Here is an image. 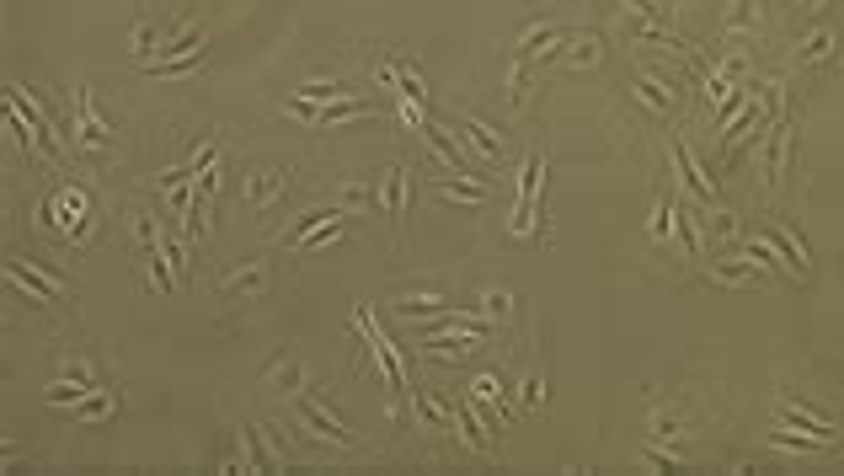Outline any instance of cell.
Returning <instances> with one entry per match:
<instances>
[{"label": "cell", "mask_w": 844, "mask_h": 476, "mask_svg": "<svg viewBox=\"0 0 844 476\" xmlns=\"http://www.w3.org/2000/svg\"><path fill=\"white\" fill-rule=\"evenodd\" d=\"M353 321H358V332L369 337V353L380 359V370H385V386H390V402L401 407V396H406V370H401V353L390 348V337L380 332V321L369 316V305H353Z\"/></svg>", "instance_id": "obj_1"}, {"label": "cell", "mask_w": 844, "mask_h": 476, "mask_svg": "<svg viewBox=\"0 0 844 476\" xmlns=\"http://www.w3.org/2000/svg\"><path fill=\"white\" fill-rule=\"evenodd\" d=\"M775 418L791 423V428H802V434H818V439H828V444L839 439L834 412H823L818 402H807V396H786V391H780V396H775Z\"/></svg>", "instance_id": "obj_2"}, {"label": "cell", "mask_w": 844, "mask_h": 476, "mask_svg": "<svg viewBox=\"0 0 844 476\" xmlns=\"http://www.w3.org/2000/svg\"><path fill=\"white\" fill-rule=\"evenodd\" d=\"M6 279L17 284L27 300H38V305H59V300H65V289H70L59 273H43V268H33V263H17V257L6 263Z\"/></svg>", "instance_id": "obj_3"}, {"label": "cell", "mask_w": 844, "mask_h": 476, "mask_svg": "<svg viewBox=\"0 0 844 476\" xmlns=\"http://www.w3.org/2000/svg\"><path fill=\"white\" fill-rule=\"evenodd\" d=\"M294 418H300V423L310 428V434H321V439L342 444V450L353 444V434H348V428H342V423H337V418H332V412H326L321 402H310V396H300V402H294Z\"/></svg>", "instance_id": "obj_4"}, {"label": "cell", "mask_w": 844, "mask_h": 476, "mask_svg": "<svg viewBox=\"0 0 844 476\" xmlns=\"http://www.w3.org/2000/svg\"><path fill=\"white\" fill-rule=\"evenodd\" d=\"M674 166H679V182H684V188H690L695 198L716 204V177H711L695 156H690V145H684V140H674Z\"/></svg>", "instance_id": "obj_5"}, {"label": "cell", "mask_w": 844, "mask_h": 476, "mask_svg": "<svg viewBox=\"0 0 844 476\" xmlns=\"http://www.w3.org/2000/svg\"><path fill=\"white\" fill-rule=\"evenodd\" d=\"M54 204H59L54 225L65 230L70 241H81V236H86V193H81V188H59V193H54Z\"/></svg>", "instance_id": "obj_6"}, {"label": "cell", "mask_w": 844, "mask_h": 476, "mask_svg": "<svg viewBox=\"0 0 844 476\" xmlns=\"http://www.w3.org/2000/svg\"><path fill=\"white\" fill-rule=\"evenodd\" d=\"M791 118H775L770 124V150H764V182H780V172H786V161H791Z\"/></svg>", "instance_id": "obj_7"}, {"label": "cell", "mask_w": 844, "mask_h": 476, "mask_svg": "<svg viewBox=\"0 0 844 476\" xmlns=\"http://www.w3.org/2000/svg\"><path fill=\"white\" fill-rule=\"evenodd\" d=\"M759 273H764V263H759L754 252H738V257H711V279H722V284H732V289H738V284H754Z\"/></svg>", "instance_id": "obj_8"}, {"label": "cell", "mask_w": 844, "mask_h": 476, "mask_svg": "<svg viewBox=\"0 0 844 476\" xmlns=\"http://www.w3.org/2000/svg\"><path fill=\"white\" fill-rule=\"evenodd\" d=\"M203 49H209V38H203L198 27H182L177 38L155 43V54L145 59V65H166V59H187V54H203Z\"/></svg>", "instance_id": "obj_9"}, {"label": "cell", "mask_w": 844, "mask_h": 476, "mask_svg": "<svg viewBox=\"0 0 844 476\" xmlns=\"http://www.w3.org/2000/svg\"><path fill=\"white\" fill-rule=\"evenodd\" d=\"M764 236H770L775 247L786 252V263H791V273H796V279H807V241L796 236V230H786L780 220H770V225H764Z\"/></svg>", "instance_id": "obj_10"}, {"label": "cell", "mask_w": 844, "mask_h": 476, "mask_svg": "<svg viewBox=\"0 0 844 476\" xmlns=\"http://www.w3.org/2000/svg\"><path fill=\"white\" fill-rule=\"evenodd\" d=\"M396 311H401L406 321H412V316H455L460 305H455V300H444V295H401V300H396Z\"/></svg>", "instance_id": "obj_11"}, {"label": "cell", "mask_w": 844, "mask_h": 476, "mask_svg": "<svg viewBox=\"0 0 844 476\" xmlns=\"http://www.w3.org/2000/svg\"><path fill=\"white\" fill-rule=\"evenodd\" d=\"M465 140L476 145V156L481 161H503V134H492L481 118H465Z\"/></svg>", "instance_id": "obj_12"}, {"label": "cell", "mask_w": 844, "mask_h": 476, "mask_svg": "<svg viewBox=\"0 0 844 476\" xmlns=\"http://www.w3.org/2000/svg\"><path fill=\"white\" fill-rule=\"evenodd\" d=\"M284 188H289V182H284V172H257V177H252V188H246V204H252V209L262 214V209H268V204H273V198L284 193Z\"/></svg>", "instance_id": "obj_13"}, {"label": "cell", "mask_w": 844, "mask_h": 476, "mask_svg": "<svg viewBox=\"0 0 844 476\" xmlns=\"http://www.w3.org/2000/svg\"><path fill=\"white\" fill-rule=\"evenodd\" d=\"M439 193L455 198V204H481V198H487V182H481V177H444Z\"/></svg>", "instance_id": "obj_14"}, {"label": "cell", "mask_w": 844, "mask_h": 476, "mask_svg": "<svg viewBox=\"0 0 844 476\" xmlns=\"http://www.w3.org/2000/svg\"><path fill=\"white\" fill-rule=\"evenodd\" d=\"M294 97L332 107V102H353V91H348V86H337V81H305V86H294Z\"/></svg>", "instance_id": "obj_15"}, {"label": "cell", "mask_w": 844, "mask_h": 476, "mask_svg": "<svg viewBox=\"0 0 844 476\" xmlns=\"http://www.w3.org/2000/svg\"><path fill=\"white\" fill-rule=\"evenodd\" d=\"M636 97H642L652 113H668V107H674V86H663L658 75H636Z\"/></svg>", "instance_id": "obj_16"}, {"label": "cell", "mask_w": 844, "mask_h": 476, "mask_svg": "<svg viewBox=\"0 0 844 476\" xmlns=\"http://www.w3.org/2000/svg\"><path fill=\"white\" fill-rule=\"evenodd\" d=\"M332 220H342V209H332V204H321V209H305V214H300V225L289 230V247H300V241L310 236V230H321V225H332Z\"/></svg>", "instance_id": "obj_17"}, {"label": "cell", "mask_w": 844, "mask_h": 476, "mask_svg": "<svg viewBox=\"0 0 844 476\" xmlns=\"http://www.w3.org/2000/svg\"><path fill=\"white\" fill-rule=\"evenodd\" d=\"M754 22H759V6H754V0H732L727 17H722V33H732V38H738V33H754Z\"/></svg>", "instance_id": "obj_18"}, {"label": "cell", "mask_w": 844, "mask_h": 476, "mask_svg": "<svg viewBox=\"0 0 844 476\" xmlns=\"http://www.w3.org/2000/svg\"><path fill=\"white\" fill-rule=\"evenodd\" d=\"M241 439H246V471H273L278 466L268 455V444H262V428H241Z\"/></svg>", "instance_id": "obj_19"}, {"label": "cell", "mask_w": 844, "mask_h": 476, "mask_svg": "<svg viewBox=\"0 0 844 476\" xmlns=\"http://www.w3.org/2000/svg\"><path fill=\"white\" fill-rule=\"evenodd\" d=\"M209 54V49H203ZM203 54H187V59H166V65H145V75H161V81H182V75L203 70Z\"/></svg>", "instance_id": "obj_20"}, {"label": "cell", "mask_w": 844, "mask_h": 476, "mask_svg": "<svg viewBox=\"0 0 844 476\" xmlns=\"http://www.w3.org/2000/svg\"><path fill=\"white\" fill-rule=\"evenodd\" d=\"M385 214L396 220L406 214V166H390V182H385Z\"/></svg>", "instance_id": "obj_21"}, {"label": "cell", "mask_w": 844, "mask_h": 476, "mask_svg": "<svg viewBox=\"0 0 844 476\" xmlns=\"http://www.w3.org/2000/svg\"><path fill=\"white\" fill-rule=\"evenodd\" d=\"M545 182V156H529L519 172V204H535V188Z\"/></svg>", "instance_id": "obj_22"}, {"label": "cell", "mask_w": 844, "mask_h": 476, "mask_svg": "<svg viewBox=\"0 0 844 476\" xmlns=\"http://www.w3.org/2000/svg\"><path fill=\"white\" fill-rule=\"evenodd\" d=\"M770 444H780V450H796V455L828 450V439H818V434H770Z\"/></svg>", "instance_id": "obj_23"}, {"label": "cell", "mask_w": 844, "mask_h": 476, "mask_svg": "<svg viewBox=\"0 0 844 476\" xmlns=\"http://www.w3.org/2000/svg\"><path fill=\"white\" fill-rule=\"evenodd\" d=\"M834 33H812L807 43H802V54H796V59H802V65H818V59H828V54H834Z\"/></svg>", "instance_id": "obj_24"}, {"label": "cell", "mask_w": 844, "mask_h": 476, "mask_svg": "<svg viewBox=\"0 0 844 476\" xmlns=\"http://www.w3.org/2000/svg\"><path fill=\"white\" fill-rule=\"evenodd\" d=\"M503 391H508V386H503L497 375H476V380H471V396H476V402H487V407H492V402L503 407Z\"/></svg>", "instance_id": "obj_25"}, {"label": "cell", "mask_w": 844, "mask_h": 476, "mask_svg": "<svg viewBox=\"0 0 844 476\" xmlns=\"http://www.w3.org/2000/svg\"><path fill=\"white\" fill-rule=\"evenodd\" d=\"M225 289H246V295H257V289H262V263H252V268H236V273L225 279Z\"/></svg>", "instance_id": "obj_26"}, {"label": "cell", "mask_w": 844, "mask_h": 476, "mask_svg": "<svg viewBox=\"0 0 844 476\" xmlns=\"http://www.w3.org/2000/svg\"><path fill=\"white\" fill-rule=\"evenodd\" d=\"M647 230L652 236H668V230H674V204H668V198H658V204H652V220H647Z\"/></svg>", "instance_id": "obj_27"}, {"label": "cell", "mask_w": 844, "mask_h": 476, "mask_svg": "<svg viewBox=\"0 0 844 476\" xmlns=\"http://www.w3.org/2000/svg\"><path fill=\"white\" fill-rule=\"evenodd\" d=\"M711 236L716 241H738V220H732L727 209H716V204H711Z\"/></svg>", "instance_id": "obj_28"}, {"label": "cell", "mask_w": 844, "mask_h": 476, "mask_svg": "<svg viewBox=\"0 0 844 476\" xmlns=\"http://www.w3.org/2000/svg\"><path fill=\"white\" fill-rule=\"evenodd\" d=\"M342 236V220H332V225H321V230H310V236L300 241L294 252H316V247H326V241H337Z\"/></svg>", "instance_id": "obj_29"}, {"label": "cell", "mask_w": 844, "mask_h": 476, "mask_svg": "<svg viewBox=\"0 0 844 476\" xmlns=\"http://www.w3.org/2000/svg\"><path fill=\"white\" fill-rule=\"evenodd\" d=\"M481 300H487V305H481V311H487L492 321L513 316V295H508V289H492V295H481Z\"/></svg>", "instance_id": "obj_30"}, {"label": "cell", "mask_w": 844, "mask_h": 476, "mask_svg": "<svg viewBox=\"0 0 844 476\" xmlns=\"http://www.w3.org/2000/svg\"><path fill=\"white\" fill-rule=\"evenodd\" d=\"M524 91H529V59H513V75H508V97H513V102H524Z\"/></svg>", "instance_id": "obj_31"}, {"label": "cell", "mask_w": 844, "mask_h": 476, "mask_svg": "<svg viewBox=\"0 0 844 476\" xmlns=\"http://www.w3.org/2000/svg\"><path fill=\"white\" fill-rule=\"evenodd\" d=\"M625 6H631L642 22H663V17H668V6H663V0H625Z\"/></svg>", "instance_id": "obj_32"}, {"label": "cell", "mask_w": 844, "mask_h": 476, "mask_svg": "<svg viewBox=\"0 0 844 476\" xmlns=\"http://www.w3.org/2000/svg\"><path fill=\"white\" fill-rule=\"evenodd\" d=\"M567 59H577V65H593V59H599V38H577V49H567Z\"/></svg>", "instance_id": "obj_33"}, {"label": "cell", "mask_w": 844, "mask_h": 476, "mask_svg": "<svg viewBox=\"0 0 844 476\" xmlns=\"http://www.w3.org/2000/svg\"><path fill=\"white\" fill-rule=\"evenodd\" d=\"M129 49H134V59H139V65L150 59V27H145V22H139L134 33H129Z\"/></svg>", "instance_id": "obj_34"}, {"label": "cell", "mask_w": 844, "mask_h": 476, "mask_svg": "<svg viewBox=\"0 0 844 476\" xmlns=\"http://www.w3.org/2000/svg\"><path fill=\"white\" fill-rule=\"evenodd\" d=\"M342 204H348V209H364V204H369V188H358V182H342Z\"/></svg>", "instance_id": "obj_35"}, {"label": "cell", "mask_w": 844, "mask_h": 476, "mask_svg": "<svg viewBox=\"0 0 844 476\" xmlns=\"http://www.w3.org/2000/svg\"><path fill=\"white\" fill-rule=\"evenodd\" d=\"M545 402V386H540V375H529L524 380V407H540Z\"/></svg>", "instance_id": "obj_36"}, {"label": "cell", "mask_w": 844, "mask_h": 476, "mask_svg": "<svg viewBox=\"0 0 844 476\" xmlns=\"http://www.w3.org/2000/svg\"><path fill=\"white\" fill-rule=\"evenodd\" d=\"M278 380H284V391H300V364H278L273 370Z\"/></svg>", "instance_id": "obj_37"}, {"label": "cell", "mask_w": 844, "mask_h": 476, "mask_svg": "<svg viewBox=\"0 0 844 476\" xmlns=\"http://www.w3.org/2000/svg\"><path fill=\"white\" fill-rule=\"evenodd\" d=\"M802 6H807V11H818V6H823V0H802Z\"/></svg>", "instance_id": "obj_38"}, {"label": "cell", "mask_w": 844, "mask_h": 476, "mask_svg": "<svg viewBox=\"0 0 844 476\" xmlns=\"http://www.w3.org/2000/svg\"><path fill=\"white\" fill-rule=\"evenodd\" d=\"M663 6H668V0H663Z\"/></svg>", "instance_id": "obj_39"}]
</instances>
